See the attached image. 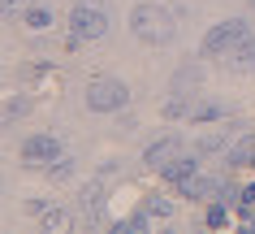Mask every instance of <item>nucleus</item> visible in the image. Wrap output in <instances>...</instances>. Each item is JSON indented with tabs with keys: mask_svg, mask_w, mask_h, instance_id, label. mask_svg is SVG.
I'll return each instance as SVG.
<instances>
[{
	"mask_svg": "<svg viewBox=\"0 0 255 234\" xmlns=\"http://www.w3.org/2000/svg\"><path fill=\"white\" fill-rule=\"evenodd\" d=\"M130 30H134L138 43H147V48H164V43H173V35H177V17L169 13L164 4L147 0V4H138L134 13H130Z\"/></svg>",
	"mask_w": 255,
	"mask_h": 234,
	"instance_id": "1",
	"label": "nucleus"
},
{
	"mask_svg": "<svg viewBox=\"0 0 255 234\" xmlns=\"http://www.w3.org/2000/svg\"><path fill=\"white\" fill-rule=\"evenodd\" d=\"M108 13H104V4H95V0H82V4H74L69 9V35L78 43H100L108 35Z\"/></svg>",
	"mask_w": 255,
	"mask_h": 234,
	"instance_id": "2",
	"label": "nucleus"
},
{
	"mask_svg": "<svg viewBox=\"0 0 255 234\" xmlns=\"http://www.w3.org/2000/svg\"><path fill=\"white\" fill-rule=\"evenodd\" d=\"M82 100H87L91 113H121L130 104V87L121 83V78H91Z\"/></svg>",
	"mask_w": 255,
	"mask_h": 234,
	"instance_id": "3",
	"label": "nucleus"
},
{
	"mask_svg": "<svg viewBox=\"0 0 255 234\" xmlns=\"http://www.w3.org/2000/svg\"><path fill=\"white\" fill-rule=\"evenodd\" d=\"M242 35H247V22H242V17L216 22V26L203 35V52H208V56H229V52L242 43Z\"/></svg>",
	"mask_w": 255,
	"mask_h": 234,
	"instance_id": "4",
	"label": "nucleus"
},
{
	"mask_svg": "<svg viewBox=\"0 0 255 234\" xmlns=\"http://www.w3.org/2000/svg\"><path fill=\"white\" fill-rule=\"evenodd\" d=\"M17 156H22L26 165H43V169H48L56 156H61V139H56V135H30V139H22Z\"/></svg>",
	"mask_w": 255,
	"mask_h": 234,
	"instance_id": "5",
	"label": "nucleus"
},
{
	"mask_svg": "<svg viewBox=\"0 0 255 234\" xmlns=\"http://www.w3.org/2000/svg\"><path fill=\"white\" fill-rule=\"evenodd\" d=\"M186 200H212V195H225V178H203V174H190V178L177 182Z\"/></svg>",
	"mask_w": 255,
	"mask_h": 234,
	"instance_id": "6",
	"label": "nucleus"
},
{
	"mask_svg": "<svg viewBox=\"0 0 255 234\" xmlns=\"http://www.w3.org/2000/svg\"><path fill=\"white\" fill-rule=\"evenodd\" d=\"M177 156H182V143H177V139L169 135V139H156V143H151V148L143 152V165L160 174V169L169 165V161H177Z\"/></svg>",
	"mask_w": 255,
	"mask_h": 234,
	"instance_id": "7",
	"label": "nucleus"
},
{
	"mask_svg": "<svg viewBox=\"0 0 255 234\" xmlns=\"http://www.w3.org/2000/svg\"><path fill=\"white\" fill-rule=\"evenodd\" d=\"M190 174H199V156H177V161H169V165L160 169L164 182H182V178H190Z\"/></svg>",
	"mask_w": 255,
	"mask_h": 234,
	"instance_id": "8",
	"label": "nucleus"
},
{
	"mask_svg": "<svg viewBox=\"0 0 255 234\" xmlns=\"http://www.w3.org/2000/svg\"><path fill=\"white\" fill-rule=\"evenodd\" d=\"M52 22H56V13L48 9V4H30L26 13H22V26H26V30H35V35H39V30H48Z\"/></svg>",
	"mask_w": 255,
	"mask_h": 234,
	"instance_id": "9",
	"label": "nucleus"
},
{
	"mask_svg": "<svg viewBox=\"0 0 255 234\" xmlns=\"http://www.w3.org/2000/svg\"><path fill=\"white\" fill-rule=\"evenodd\" d=\"M39 230L43 234H65L69 230V213L65 208H43L39 213Z\"/></svg>",
	"mask_w": 255,
	"mask_h": 234,
	"instance_id": "10",
	"label": "nucleus"
},
{
	"mask_svg": "<svg viewBox=\"0 0 255 234\" xmlns=\"http://www.w3.org/2000/svg\"><path fill=\"white\" fill-rule=\"evenodd\" d=\"M229 61H234L238 69H255V35H251V30H247V35H242V43L229 52Z\"/></svg>",
	"mask_w": 255,
	"mask_h": 234,
	"instance_id": "11",
	"label": "nucleus"
},
{
	"mask_svg": "<svg viewBox=\"0 0 255 234\" xmlns=\"http://www.w3.org/2000/svg\"><path fill=\"white\" fill-rule=\"evenodd\" d=\"M203 226H208V230H225L229 226V200H212L208 213H203Z\"/></svg>",
	"mask_w": 255,
	"mask_h": 234,
	"instance_id": "12",
	"label": "nucleus"
},
{
	"mask_svg": "<svg viewBox=\"0 0 255 234\" xmlns=\"http://www.w3.org/2000/svg\"><path fill=\"white\" fill-rule=\"evenodd\" d=\"M221 117H225V104H216V100L190 104V122H221Z\"/></svg>",
	"mask_w": 255,
	"mask_h": 234,
	"instance_id": "13",
	"label": "nucleus"
},
{
	"mask_svg": "<svg viewBox=\"0 0 255 234\" xmlns=\"http://www.w3.org/2000/svg\"><path fill=\"white\" fill-rule=\"evenodd\" d=\"M78 200H82V208H87V213H100V204H104V187H100V182H87Z\"/></svg>",
	"mask_w": 255,
	"mask_h": 234,
	"instance_id": "14",
	"label": "nucleus"
},
{
	"mask_svg": "<svg viewBox=\"0 0 255 234\" xmlns=\"http://www.w3.org/2000/svg\"><path fill=\"white\" fill-rule=\"evenodd\" d=\"M186 87H199V69H195V65L177 69V78H173V91H177V96H186Z\"/></svg>",
	"mask_w": 255,
	"mask_h": 234,
	"instance_id": "15",
	"label": "nucleus"
},
{
	"mask_svg": "<svg viewBox=\"0 0 255 234\" xmlns=\"http://www.w3.org/2000/svg\"><path fill=\"white\" fill-rule=\"evenodd\" d=\"M143 208H147L151 217H169V213H173V204H169V200H164V195H147V200H143Z\"/></svg>",
	"mask_w": 255,
	"mask_h": 234,
	"instance_id": "16",
	"label": "nucleus"
},
{
	"mask_svg": "<svg viewBox=\"0 0 255 234\" xmlns=\"http://www.w3.org/2000/svg\"><path fill=\"white\" fill-rule=\"evenodd\" d=\"M48 174H52V178H69V174H74V161H69V156H56L52 165H48Z\"/></svg>",
	"mask_w": 255,
	"mask_h": 234,
	"instance_id": "17",
	"label": "nucleus"
},
{
	"mask_svg": "<svg viewBox=\"0 0 255 234\" xmlns=\"http://www.w3.org/2000/svg\"><path fill=\"white\" fill-rule=\"evenodd\" d=\"M17 113H26V100H17V96H13V100H9V109H4V122L13 126V122H17Z\"/></svg>",
	"mask_w": 255,
	"mask_h": 234,
	"instance_id": "18",
	"label": "nucleus"
},
{
	"mask_svg": "<svg viewBox=\"0 0 255 234\" xmlns=\"http://www.w3.org/2000/svg\"><path fill=\"white\" fill-rule=\"evenodd\" d=\"M238 208H255V182L238 191Z\"/></svg>",
	"mask_w": 255,
	"mask_h": 234,
	"instance_id": "19",
	"label": "nucleus"
},
{
	"mask_svg": "<svg viewBox=\"0 0 255 234\" xmlns=\"http://www.w3.org/2000/svg\"><path fill=\"white\" fill-rule=\"evenodd\" d=\"M35 0H4V13H26Z\"/></svg>",
	"mask_w": 255,
	"mask_h": 234,
	"instance_id": "20",
	"label": "nucleus"
},
{
	"mask_svg": "<svg viewBox=\"0 0 255 234\" xmlns=\"http://www.w3.org/2000/svg\"><path fill=\"white\" fill-rule=\"evenodd\" d=\"M251 169H255V152H251Z\"/></svg>",
	"mask_w": 255,
	"mask_h": 234,
	"instance_id": "21",
	"label": "nucleus"
}]
</instances>
